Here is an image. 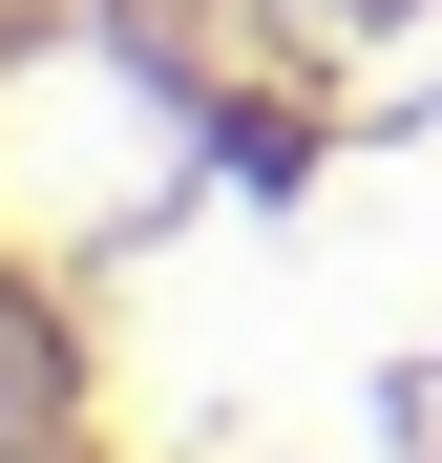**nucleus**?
<instances>
[{
	"label": "nucleus",
	"instance_id": "1",
	"mask_svg": "<svg viewBox=\"0 0 442 463\" xmlns=\"http://www.w3.org/2000/svg\"><path fill=\"white\" fill-rule=\"evenodd\" d=\"M0 442H22V358H0Z\"/></svg>",
	"mask_w": 442,
	"mask_h": 463
}]
</instances>
